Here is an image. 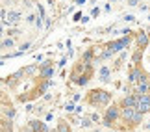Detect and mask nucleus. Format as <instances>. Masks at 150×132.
<instances>
[{"mask_svg":"<svg viewBox=\"0 0 150 132\" xmlns=\"http://www.w3.org/2000/svg\"><path fill=\"white\" fill-rule=\"evenodd\" d=\"M122 117L126 119L128 123H134V125H139L143 121V113L141 112H137L135 108H122Z\"/></svg>","mask_w":150,"mask_h":132,"instance_id":"f257e3e1","label":"nucleus"},{"mask_svg":"<svg viewBox=\"0 0 150 132\" xmlns=\"http://www.w3.org/2000/svg\"><path fill=\"white\" fill-rule=\"evenodd\" d=\"M109 95L108 91H98V89H95V91H91V104H106V102L109 101Z\"/></svg>","mask_w":150,"mask_h":132,"instance_id":"f03ea898","label":"nucleus"},{"mask_svg":"<svg viewBox=\"0 0 150 132\" xmlns=\"http://www.w3.org/2000/svg\"><path fill=\"white\" fill-rule=\"evenodd\" d=\"M135 110L145 113V112H150V95H139L135 97Z\"/></svg>","mask_w":150,"mask_h":132,"instance_id":"7ed1b4c3","label":"nucleus"},{"mask_svg":"<svg viewBox=\"0 0 150 132\" xmlns=\"http://www.w3.org/2000/svg\"><path fill=\"white\" fill-rule=\"evenodd\" d=\"M130 45V36L128 37H122V39H119V41H113L111 45H109V50L104 56H109V54H113V52H119V50H122V49H126Z\"/></svg>","mask_w":150,"mask_h":132,"instance_id":"20e7f679","label":"nucleus"},{"mask_svg":"<svg viewBox=\"0 0 150 132\" xmlns=\"http://www.w3.org/2000/svg\"><path fill=\"white\" fill-rule=\"evenodd\" d=\"M117 117H119V108H115V106L108 108V112H106V119H104V125H106V127H111V121H115Z\"/></svg>","mask_w":150,"mask_h":132,"instance_id":"39448f33","label":"nucleus"},{"mask_svg":"<svg viewBox=\"0 0 150 132\" xmlns=\"http://www.w3.org/2000/svg\"><path fill=\"white\" fill-rule=\"evenodd\" d=\"M148 91H150L148 78H143V80H141V84L137 86V93H139V95H148Z\"/></svg>","mask_w":150,"mask_h":132,"instance_id":"423d86ee","label":"nucleus"},{"mask_svg":"<svg viewBox=\"0 0 150 132\" xmlns=\"http://www.w3.org/2000/svg\"><path fill=\"white\" fill-rule=\"evenodd\" d=\"M137 45H139V49L146 47V45H148V34H145V32L137 34Z\"/></svg>","mask_w":150,"mask_h":132,"instance_id":"0eeeda50","label":"nucleus"},{"mask_svg":"<svg viewBox=\"0 0 150 132\" xmlns=\"http://www.w3.org/2000/svg\"><path fill=\"white\" fill-rule=\"evenodd\" d=\"M122 108H135V97H124V101H122Z\"/></svg>","mask_w":150,"mask_h":132,"instance_id":"6e6552de","label":"nucleus"},{"mask_svg":"<svg viewBox=\"0 0 150 132\" xmlns=\"http://www.w3.org/2000/svg\"><path fill=\"white\" fill-rule=\"evenodd\" d=\"M145 76H143V73L139 71V69H134V71L130 73V82H137V80H143Z\"/></svg>","mask_w":150,"mask_h":132,"instance_id":"1a4fd4ad","label":"nucleus"},{"mask_svg":"<svg viewBox=\"0 0 150 132\" xmlns=\"http://www.w3.org/2000/svg\"><path fill=\"white\" fill-rule=\"evenodd\" d=\"M52 74H54V69L52 67H43L41 69V76L43 78H48V76H52Z\"/></svg>","mask_w":150,"mask_h":132,"instance_id":"9d476101","label":"nucleus"},{"mask_svg":"<svg viewBox=\"0 0 150 132\" xmlns=\"http://www.w3.org/2000/svg\"><path fill=\"white\" fill-rule=\"evenodd\" d=\"M100 80H104V82H108V80H109V69L108 67L100 69Z\"/></svg>","mask_w":150,"mask_h":132,"instance_id":"9b49d317","label":"nucleus"},{"mask_svg":"<svg viewBox=\"0 0 150 132\" xmlns=\"http://www.w3.org/2000/svg\"><path fill=\"white\" fill-rule=\"evenodd\" d=\"M91 58H93V52H91V50H89V52H85V56H83V60L87 61V64H89V61H91Z\"/></svg>","mask_w":150,"mask_h":132,"instance_id":"f8f14e48","label":"nucleus"},{"mask_svg":"<svg viewBox=\"0 0 150 132\" xmlns=\"http://www.w3.org/2000/svg\"><path fill=\"white\" fill-rule=\"evenodd\" d=\"M137 4V0H130V6H135Z\"/></svg>","mask_w":150,"mask_h":132,"instance_id":"ddd939ff","label":"nucleus"},{"mask_svg":"<svg viewBox=\"0 0 150 132\" xmlns=\"http://www.w3.org/2000/svg\"><path fill=\"white\" fill-rule=\"evenodd\" d=\"M85 2V0H78V4H83Z\"/></svg>","mask_w":150,"mask_h":132,"instance_id":"4468645a","label":"nucleus"}]
</instances>
